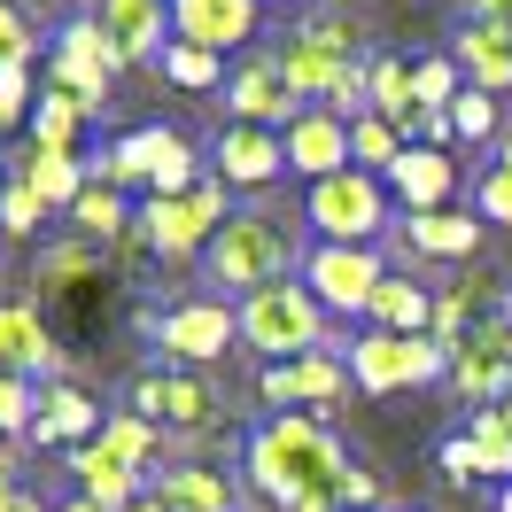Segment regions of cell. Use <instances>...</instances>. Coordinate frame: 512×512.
<instances>
[{"instance_id":"obj_1","label":"cell","mask_w":512,"mask_h":512,"mask_svg":"<svg viewBox=\"0 0 512 512\" xmlns=\"http://www.w3.org/2000/svg\"><path fill=\"white\" fill-rule=\"evenodd\" d=\"M342 474H350V458L311 412H272L249 435V489L272 512H295L303 497H326Z\"/></svg>"},{"instance_id":"obj_2","label":"cell","mask_w":512,"mask_h":512,"mask_svg":"<svg viewBox=\"0 0 512 512\" xmlns=\"http://www.w3.org/2000/svg\"><path fill=\"white\" fill-rule=\"evenodd\" d=\"M202 264H210V280H218V288H241V295L280 288V280H288V264H295V225L272 218V210H233Z\"/></svg>"},{"instance_id":"obj_3","label":"cell","mask_w":512,"mask_h":512,"mask_svg":"<svg viewBox=\"0 0 512 512\" xmlns=\"http://www.w3.org/2000/svg\"><path fill=\"white\" fill-rule=\"evenodd\" d=\"M225 179L210 171L194 194H148L140 202V241L163 256V264H187V256H210V241L225 233Z\"/></svg>"},{"instance_id":"obj_4","label":"cell","mask_w":512,"mask_h":512,"mask_svg":"<svg viewBox=\"0 0 512 512\" xmlns=\"http://www.w3.org/2000/svg\"><path fill=\"white\" fill-rule=\"evenodd\" d=\"M241 342L249 350H264L272 365L280 357H311V350H326V303L311 288H256V295H241Z\"/></svg>"},{"instance_id":"obj_5","label":"cell","mask_w":512,"mask_h":512,"mask_svg":"<svg viewBox=\"0 0 512 512\" xmlns=\"http://www.w3.org/2000/svg\"><path fill=\"white\" fill-rule=\"evenodd\" d=\"M86 171H94L101 187H132V179H140L148 194H194V187H202V179H194V148L179 140V132H163V125L125 132V140L101 148Z\"/></svg>"},{"instance_id":"obj_6","label":"cell","mask_w":512,"mask_h":512,"mask_svg":"<svg viewBox=\"0 0 512 512\" xmlns=\"http://www.w3.org/2000/svg\"><path fill=\"white\" fill-rule=\"evenodd\" d=\"M350 381L365 388V396L450 381V342H435V334H357L350 342Z\"/></svg>"},{"instance_id":"obj_7","label":"cell","mask_w":512,"mask_h":512,"mask_svg":"<svg viewBox=\"0 0 512 512\" xmlns=\"http://www.w3.org/2000/svg\"><path fill=\"white\" fill-rule=\"evenodd\" d=\"M311 225L342 249H373V233L388 225V179L373 171H334L311 187Z\"/></svg>"},{"instance_id":"obj_8","label":"cell","mask_w":512,"mask_h":512,"mask_svg":"<svg viewBox=\"0 0 512 512\" xmlns=\"http://www.w3.org/2000/svg\"><path fill=\"white\" fill-rule=\"evenodd\" d=\"M450 388L474 404V412H497L512 396V319H481L458 350H450Z\"/></svg>"},{"instance_id":"obj_9","label":"cell","mask_w":512,"mask_h":512,"mask_svg":"<svg viewBox=\"0 0 512 512\" xmlns=\"http://www.w3.org/2000/svg\"><path fill=\"white\" fill-rule=\"evenodd\" d=\"M148 334H156V350H171L179 365H218V357L241 342V311L194 295V303H171L163 319H148Z\"/></svg>"},{"instance_id":"obj_10","label":"cell","mask_w":512,"mask_h":512,"mask_svg":"<svg viewBox=\"0 0 512 512\" xmlns=\"http://www.w3.org/2000/svg\"><path fill=\"white\" fill-rule=\"evenodd\" d=\"M117 70H125V55L109 47V32H101L94 16H78V24L55 39V86L86 101V117L109 109V78H117Z\"/></svg>"},{"instance_id":"obj_11","label":"cell","mask_w":512,"mask_h":512,"mask_svg":"<svg viewBox=\"0 0 512 512\" xmlns=\"http://www.w3.org/2000/svg\"><path fill=\"white\" fill-rule=\"evenodd\" d=\"M388 264L373 249H342V241H326V249H311V264H303V288L319 295L326 311H373V295H381Z\"/></svg>"},{"instance_id":"obj_12","label":"cell","mask_w":512,"mask_h":512,"mask_svg":"<svg viewBox=\"0 0 512 512\" xmlns=\"http://www.w3.org/2000/svg\"><path fill=\"white\" fill-rule=\"evenodd\" d=\"M225 109H233V125H256V132H288L295 117H303L295 86L280 78V55H256V63L233 70V86H225Z\"/></svg>"},{"instance_id":"obj_13","label":"cell","mask_w":512,"mask_h":512,"mask_svg":"<svg viewBox=\"0 0 512 512\" xmlns=\"http://www.w3.org/2000/svg\"><path fill=\"white\" fill-rule=\"evenodd\" d=\"M132 412L156 419V427H179V435H202V427H218V396L194 381V373H140Z\"/></svg>"},{"instance_id":"obj_14","label":"cell","mask_w":512,"mask_h":512,"mask_svg":"<svg viewBox=\"0 0 512 512\" xmlns=\"http://www.w3.org/2000/svg\"><path fill=\"white\" fill-rule=\"evenodd\" d=\"M264 404L272 412H295V404H334L342 388H350V365L334 350H311V357H280V365H264Z\"/></svg>"},{"instance_id":"obj_15","label":"cell","mask_w":512,"mask_h":512,"mask_svg":"<svg viewBox=\"0 0 512 512\" xmlns=\"http://www.w3.org/2000/svg\"><path fill=\"white\" fill-rule=\"evenodd\" d=\"M171 39L225 55V47L256 39V0H171Z\"/></svg>"},{"instance_id":"obj_16","label":"cell","mask_w":512,"mask_h":512,"mask_svg":"<svg viewBox=\"0 0 512 512\" xmlns=\"http://www.w3.org/2000/svg\"><path fill=\"white\" fill-rule=\"evenodd\" d=\"M280 140H288V171H303L311 187L334 179V171H350V125H342L334 109H303Z\"/></svg>"},{"instance_id":"obj_17","label":"cell","mask_w":512,"mask_h":512,"mask_svg":"<svg viewBox=\"0 0 512 512\" xmlns=\"http://www.w3.org/2000/svg\"><path fill=\"white\" fill-rule=\"evenodd\" d=\"M55 365H63V350H55V334H47V319H39L32 303H0V373H16V381H55Z\"/></svg>"},{"instance_id":"obj_18","label":"cell","mask_w":512,"mask_h":512,"mask_svg":"<svg viewBox=\"0 0 512 512\" xmlns=\"http://www.w3.org/2000/svg\"><path fill=\"white\" fill-rule=\"evenodd\" d=\"M280 171H288V140L280 132H256V125L218 132V179L225 187H272Z\"/></svg>"},{"instance_id":"obj_19","label":"cell","mask_w":512,"mask_h":512,"mask_svg":"<svg viewBox=\"0 0 512 512\" xmlns=\"http://www.w3.org/2000/svg\"><path fill=\"white\" fill-rule=\"evenodd\" d=\"M70 474H78V497H86V505H101V512H132L140 497H148V474H140V466H125L117 450H101V443L70 450Z\"/></svg>"},{"instance_id":"obj_20","label":"cell","mask_w":512,"mask_h":512,"mask_svg":"<svg viewBox=\"0 0 512 512\" xmlns=\"http://www.w3.org/2000/svg\"><path fill=\"white\" fill-rule=\"evenodd\" d=\"M94 24L109 32V47L125 55V63H148L156 55L163 63V0H94Z\"/></svg>"},{"instance_id":"obj_21","label":"cell","mask_w":512,"mask_h":512,"mask_svg":"<svg viewBox=\"0 0 512 512\" xmlns=\"http://www.w3.org/2000/svg\"><path fill=\"white\" fill-rule=\"evenodd\" d=\"M101 427H109V419L94 412V396H86V388H70V381H47V388H39V419H32L39 443L86 450V443H101Z\"/></svg>"},{"instance_id":"obj_22","label":"cell","mask_w":512,"mask_h":512,"mask_svg":"<svg viewBox=\"0 0 512 512\" xmlns=\"http://www.w3.org/2000/svg\"><path fill=\"white\" fill-rule=\"evenodd\" d=\"M148 497H156L163 512H233V474H218V466H163V474H148Z\"/></svg>"},{"instance_id":"obj_23","label":"cell","mask_w":512,"mask_h":512,"mask_svg":"<svg viewBox=\"0 0 512 512\" xmlns=\"http://www.w3.org/2000/svg\"><path fill=\"white\" fill-rule=\"evenodd\" d=\"M450 187H458V163H450L443 148H404L396 171H388V194H396L412 218H419V210H443Z\"/></svg>"},{"instance_id":"obj_24","label":"cell","mask_w":512,"mask_h":512,"mask_svg":"<svg viewBox=\"0 0 512 512\" xmlns=\"http://www.w3.org/2000/svg\"><path fill=\"white\" fill-rule=\"evenodd\" d=\"M365 319H373V334H427L435 326V295L419 288V280H404V272H388Z\"/></svg>"},{"instance_id":"obj_25","label":"cell","mask_w":512,"mask_h":512,"mask_svg":"<svg viewBox=\"0 0 512 512\" xmlns=\"http://www.w3.org/2000/svg\"><path fill=\"white\" fill-rule=\"evenodd\" d=\"M458 70L474 78L481 94H512V32H497V24H466V39H458Z\"/></svg>"},{"instance_id":"obj_26","label":"cell","mask_w":512,"mask_h":512,"mask_svg":"<svg viewBox=\"0 0 512 512\" xmlns=\"http://www.w3.org/2000/svg\"><path fill=\"white\" fill-rule=\"evenodd\" d=\"M16 179H32V194L47 202V210H78V194L94 187V171H86L78 156H55V148H32Z\"/></svg>"},{"instance_id":"obj_27","label":"cell","mask_w":512,"mask_h":512,"mask_svg":"<svg viewBox=\"0 0 512 512\" xmlns=\"http://www.w3.org/2000/svg\"><path fill=\"white\" fill-rule=\"evenodd\" d=\"M474 241H481L474 210H419L412 218V249L427 256H474Z\"/></svg>"},{"instance_id":"obj_28","label":"cell","mask_w":512,"mask_h":512,"mask_svg":"<svg viewBox=\"0 0 512 512\" xmlns=\"http://www.w3.org/2000/svg\"><path fill=\"white\" fill-rule=\"evenodd\" d=\"M70 225H78V241H94V249H109V241H125V194H117V187H101V179H94V187H86V194H78V210H70Z\"/></svg>"},{"instance_id":"obj_29","label":"cell","mask_w":512,"mask_h":512,"mask_svg":"<svg viewBox=\"0 0 512 512\" xmlns=\"http://www.w3.org/2000/svg\"><path fill=\"white\" fill-rule=\"evenodd\" d=\"M78 125H86V101L63 94V86H47V94H39V109H32V148H55V156H70Z\"/></svg>"},{"instance_id":"obj_30","label":"cell","mask_w":512,"mask_h":512,"mask_svg":"<svg viewBox=\"0 0 512 512\" xmlns=\"http://www.w3.org/2000/svg\"><path fill=\"white\" fill-rule=\"evenodd\" d=\"M373 117H388V125H412L419 117L412 63H404V55H381V63H373Z\"/></svg>"},{"instance_id":"obj_31","label":"cell","mask_w":512,"mask_h":512,"mask_svg":"<svg viewBox=\"0 0 512 512\" xmlns=\"http://www.w3.org/2000/svg\"><path fill=\"white\" fill-rule=\"evenodd\" d=\"M101 450H117L125 466H148V458L163 450V427H156V419H140V412H117L109 427H101Z\"/></svg>"},{"instance_id":"obj_32","label":"cell","mask_w":512,"mask_h":512,"mask_svg":"<svg viewBox=\"0 0 512 512\" xmlns=\"http://www.w3.org/2000/svg\"><path fill=\"white\" fill-rule=\"evenodd\" d=\"M404 148H412V140L388 125V117H357V125H350V156H357V163H381V179L396 171V156H404Z\"/></svg>"},{"instance_id":"obj_33","label":"cell","mask_w":512,"mask_h":512,"mask_svg":"<svg viewBox=\"0 0 512 512\" xmlns=\"http://www.w3.org/2000/svg\"><path fill=\"white\" fill-rule=\"evenodd\" d=\"M458 78H466V70H458V55H427V63H412V94H419V109H450V101L466 94Z\"/></svg>"},{"instance_id":"obj_34","label":"cell","mask_w":512,"mask_h":512,"mask_svg":"<svg viewBox=\"0 0 512 512\" xmlns=\"http://www.w3.org/2000/svg\"><path fill=\"white\" fill-rule=\"evenodd\" d=\"M163 78L187 86V94H202V86H218V55H210V47H187V39H171V47H163Z\"/></svg>"},{"instance_id":"obj_35","label":"cell","mask_w":512,"mask_h":512,"mask_svg":"<svg viewBox=\"0 0 512 512\" xmlns=\"http://www.w3.org/2000/svg\"><path fill=\"white\" fill-rule=\"evenodd\" d=\"M474 210L489 225H512V140L497 148V163L481 171V187H474Z\"/></svg>"},{"instance_id":"obj_36","label":"cell","mask_w":512,"mask_h":512,"mask_svg":"<svg viewBox=\"0 0 512 512\" xmlns=\"http://www.w3.org/2000/svg\"><path fill=\"white\" fill-rule=\"evenodd\" d=\"M39 218H47V202L32 194V179H8L0 187V233H16V241H32Z\"/></svg>"},{"instance_id":"obj_37","label":"cell","mask_w":512,"mask_h":512,"mask_svg":"<svg viewBox=\"0 0 512 512\" xmlns=\"http://www.w3.org/2000/svg\"><path fill=\"white\" fill-rule=\"evenodd\" d=\"M466 443H474L481 474H505L512 481V435H505V419H497V412H474V435H466Z\"/></svg>"},{"instance_id":"obj_38","label":"cell","mask_w":512,"mask_h":512,"mask_svg":"<svg viewBox=\"0 0 512 512\" xmlns=\"http://www.w3.org/2000/svg\"><path fill=\"white\" fill-rule=\"evenodd\" d=\"M32 63H8L0 70V132H16V125H32Z\"/></svg>"},{"instance_id":"obj_39","label":"cell","mask_w":512,"mask_h":512,"mask_svg":"<svg viewBox=\"0 0 512 512\" xmlns=\"http://www.w3.org/2000/svg\"><path fill=\"white\" fill-rule=\"evenodd\" d=\"M39 419V396H32V381H16V373H0V435L16 443L24 427Z\"/></svg>"},{"instance_id":"obj_40","label":"cell","mask_w":512,"mask_h":512,"mask_svg":"<svg viewBox=\"0 0 512 512\" xmlns=\"http://www.w3.org/2000/svg\"><path fill=\"white\" fill-rule=\"evenodd\" d=\"M450 125L466 132V140H489V132H497V94H481V86H466V94L450 101Z\"/></svg>"},{"instance_id":"obj_41","label":"cell","mask_w":512,"mask_h":512,"mask_svg":"<svg viewBox=\"0 0 512 512\" xmlns=\"http://www.w3.org/2000/svg\"><path fill=\"white\" fill-rule=\"evenodd\" d=\"M8 63H32V24L16 16V0H0V70Z\"/></svg>"},{"instance_id":"obj_42","label":"cell","mask_w":512,"mask_h":512,"mask_svg":"<svg viewBox=\"0 0 512 512\" xmlns=\"http://www.w3.org/2000/svg\"><path fill=\"white\" fill-rule=\"evenodd\" d=\"M443 474H450V481H474V474H481V458H474V443H466V435H450V443H443Z\"/></svg>"},{"instance_id":"obj_43","label":"cell","mask_w":512,"mask_h":512,"mask_svg":"<svg viewBox=\"0 0 512 512\" xmlns=\"http://www.w3.org/2000/svg\"><path fill=\"white\" fill-rule=\"evenodd\" d=\"M412 132H419V148H443V140H450L458 125H450V109H419V117H412Z\"/></svg>"},{"instance_id":"obj_44","label":"cell","mask_w":512,"mask_h":512,"mask_svg":"<svg viewBox=\"0 0 512 512\" xmlns=\"http://www.w3.org/2000/svg\"><path fill=\"white\" fill-rule=\"evenodd\" d=\"M466 16H474V24H497V32H512V0H466Z\"/></svg>"},{"instance_id":"obj_45","label":"cell","mask_w":512,"mask_h":512,"mask_svg":"<svg viewBox=\"0 0 512 512\" xmlns=\"http://www.w3.org/2000/svg\"><path fill=\"white\" fill-rule=\"evenodd\" d=\"M8 474H16V466H8V435H0V489H16Z\"/></svg>"},{"instance_id":"obj_46","label":"cell","mask_w":512,"mask_h":512,"mask_svg":"<svg viewBox=\"0 0 512 512\" xmlns=\"http://www.w3.org/2000/svg\"><path fill=\"white\" fill-rule=\"evenodd\" d=\"M497 512H512V481H505V489H497Z\"/></svg>"},{"instance_id":"obj_47","label":"cell","mask_w":512,"mask_h":512,"mask_svg":"<svg viewBox=\"0 0 512 512\" xmlns=\"http://www.w3.org/2000/svg\"><path fill=\"white\" fill-rule=\"evenodd\" d=\"M497 419H505V435H512V396H505V404H497Z\"/></svg>"},{"instance_id":"obj_48","label":"cell","mask_w":512,"mask_h":512,"mask_svg":"<svg viewBox=\"0 0 512 512\" xmlns=\"http://www.w3.org/2000/svg\"><path fill=\"white\" fill-rule=\"evenodd\" d=\"M0 512H16V489H0Z\"/></svg>"},{"instance_id":"obj_49","label":"cell","mask_w":512,"mask_h":512,"mask_svg":"<svg viewBox=\"0 0 512 512\" xmlns=\"http://www.w3.org/2000/svg\"><path fill=\"white\" fill-rule=\"evenodd\" d=\"M132 512H163V505H156V497H140V505H132Z\"/></svg>"},{"instance_id":"obj_50","label":"cell","mask_w":512,"mask_h":512,"mask_svg":"<svg viewBox=\"0 0 512 512\" xmlns=\"http://www.w3.org/2000/svg\"><path fill=\"white\" fill-rule=\"evenodd\" d=\"M63 512H101V505H86V497H78V505H63Z\"/></svg>"},{"instance_id":"obj_51","label":"cell","mask_w":512,"mask_h":512,"mask_svg":"<svg viewBox=\"0 0 512 512\" xmlns=\"http://www.w3.org/2000/svg\"><path fill=\"white\" fill-rule=\"evenodd\" d=\"M342 8H350V0H342Z\"/></svg>"}]
</instances>
